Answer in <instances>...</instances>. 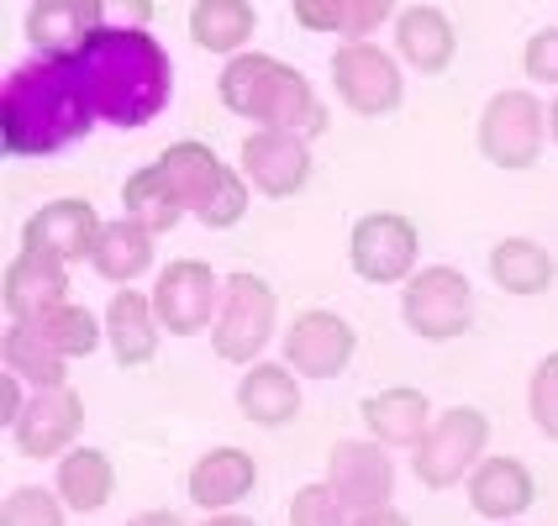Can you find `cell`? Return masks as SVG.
Returning <instances> with one entry per match:
<instances>
[{"label":"cell","instance_id":"cell-1","mask_svg":"<svg viewBox=\"0 0 558 526\" xmlns=\"http://www.w3.org/2000/svg\"><path fill=\"white\" fill-rule=\"evenodd\" d=\"M69 63H74V74H80V85H85L100 122L143 126L169 106L174 69H169V53L154 42L148 27L106 22V27L90 32V42Z\"/></svg>","mask_w":558,"mask_h":526},{"label":"cell","instance_id":"cell-2","mask_svg":"<svg viewBox=\"0 0 558 526\" xmlns=\"http://www.w3.org/2000/svg\"><path fill=\"white\" fill-rule=\"evenodd\" d=\"M90 122L95 106L69 59L27 63L0 90V148L16 158L59 154L74 137H85Z\"/></svg>","mask_w":558,"mask_h":526},{"label":"cell","instance_id":"cell-3","mask_svg":"<svg viewBox=\"0 0 558 526\" xmlns=\"http://www.w3.org/2000/svg\"><path fill=\"white\" fill-rule=\"evenodd\" d=\"M217 90L232 117H248L258 126H284V132H301V137L327 132V106L316 100L306 74L269 59V53H232Z\"/></svg>","mask_w":558,"mask_h":526},{"label":"cell","instance_id":"cell-4","mask_svg":"<svg viewBox=\"0 0 558 526\" xmlns=\"http://www.w3.org/2000/svg\"><path fill=\"white\" fill-rule=\"evenodd\" d=\"M158 163H163L169 185L180 189V200H185L211 232H227V227L243 221V211H248V185H243V174H232L206 143H174V148H163Z\"/></svg>","mask_w":558,"mask_h":526},{"label":"cell","instance_id":"cell-5","mask_svg":"<svg viewBox=\"0 0 558 526\" xmlns=\"http://www.w3.org/2000/svg\"><path fill=\"white\" fill-rule=\"evenodd\" d=\"M275 316L279 301L258 274L238 269V274L221 279V306L217 321H211V347H217L221 364H243V369L258 364L269 338H275Z\"/></svg>","mask_w":558,"mask_h":526},{"label":"cell","instance_id":"cell-6","mask_svg":"<svg viewBox=\"0 0 558 526\" xmlns=\"http://www.w3.org/2000/svg\"><path fill=\"white\" fill-rule=\"evenodd\" d=\"M490 442V416L474 405H453L433 421V432L416 448V479L427 490H453L480 468V453Z\"/></svg>","mask_w":558,"mask_h":526},{"label":"cell","instance_id":"cell-7","mask_svg":"<svg viewBox=\"0 0 558 526\" xmlns=\"http://www.w3.org/2000/svg\"><path fill=\"white\" fill-rule=\"evenodd\" d=\"M401 310H405V327H411L416 338L453 342L474 327V290H469V279L459 274V269L433 264V269L405 279Z\"/></svg>","mask_w":558,"mask_h":526},{"label":"cell","instance_id":"cell-8","mask_svg":"<svg viewBox=\"0 0 558 526\" xmlns=\"http://www.w3.org/2000/svg\"><path fill=\"white\" fill-rule=\"evenodd\" d=\"M548 137V111L532 90H500L480 117V154L496 169H532Z\"/></svg>","mask_w":558,"mask_h":526},{"label":"cell","instance_id":"cell-9","mask_svg":"<svg viewBox=\"0 0 558 526\" xmlns=\"http://www.w3.org/2000/svg\"><path fill=\"white\" fill-rule=\"evenodd\" d=\"M332 85H338L342 106L359 117H390L401 106V63L374 42H342L332 53Z\"/></svg>","mask_w":558,"mask_h":526},{"label":"cell","instance_id":"cell-10","mask_svg":"<svg viewBox=\"0 0 558 526\" xmlns=\"http://www.w3.org/2000/svg\"><path fill=\"white\" fill-rule=\"evenodd\" d=\"M348 264L369 284H401V279L416 274V227L396 211L359 217L353 237H348Z\"/></svg>","mask_w":558,"mask_h":526},{"label":"cell","instance_id":"cell-11","mask_svg":"<svg viewBox=\"0 0 558 526\" xmlns=\"http://www.w3.org/2000/svg\"><path fill=\"white\" fill-rule=\"evenodd\" d=\"M217 306H221V284L211 274V264H201V258L169 264L154 284V310L163 321V332H174V338H195L201 327H211Z\"/></svg>","mask_w":558,"mask_h":526},{"label":"cell","instance_id":"cell-12","mask_svg":"<svg viewBox=\"0 0 558 526\" xmlns=\"http://www.w3.org/2000/svg\"><path fill=\"white\" fill-rule=\"evenodd\" d=\"M359 353V332L338 310H301L284 332V364L301 379H338Z\"/></svg>","mask_w":558,"mask_h":526},{"label":"cell","instance_id":"cell-13","mask_svg":"<svg viewBox=\"0 0 558 526\" xmlns=\"http://www.w3.org/2000/svg\"><path fill=\"white\" fill-rule=\"evenodd\" d=\"M327 485L338 490V500L353 511V516L390 505V490H396V464H390V448H385V442H374V437H369V442L342 437L338 448H332V458H327Z\"/></svg>","mask_w":558,"mask_h":526},{"label":"cell","instance_id":"cell-14","mask_svg":"<svg viewBox=\"0 0 558 526\" xmlns=\"http://www.w3.org/2000/svg\"><path fill=\"white\" fill-rule=\"evenodd\" d=\"M311 137L284 132V126H258L253 137H243V169H248L253 189H264L269 200H290L301 195L311 180Z\"/></svg>","mask_w":558,"mask_h":526},{"label":"cell","instance_id":"cell-15","mask_svg":"<svg viewBox=\"0 0 558 526\" xmlns=\"http://www.w3.org/2000/svg\"><path fill=\"white\" fill-rule=\"evenodd\" d=\"M80 432H85V401L69 384H53L27 401L22 421H16V448H22V458H63Z\"/></svg>","mask_w":558,"mask_h":526},{"label":"cell","instance_id":"cell-16","mask_svg":"<svg viewBox=\"0 0 558 526\" xmlns=\"http://www.w3.org/2000/svg\"><path fill=\"white\" fill-rule=\"evenodd\" d=\"M106 221H95L90 200H48L43 211H32L27 227H22V248L32 253H53L63 264H80L95 253V237H100Z\"/></svg>","mask_w":558,"mask_h":526},{"label":"cell","instance_id":"cell-17","mask_svg":"<svg viewBox=\"0 0 558 526\" xmlns=\"http://www.w3.org/2000/svg\"><path fill=\"white\" fill-rule=\"evenodd\" d=\"M95 27H106V0H37L27 11V42L43 59H74Z\"/></svg>","mask_w":558,"mask_h":526},{"label":"cell","instance_id":"cell-18","mask_svg":"<svg viewBox=\"0 0 558 526\" xmlns=\"http://www.w3.org/2000/svg\"><path fill=\"white\" fill-rule=\"evenodd\" d=\"M63 295H69V264L53 258V253L22 248L16 264L0 279V301L11 310V321H32V316H43V310L63 306Z\"/></svg>","mask_w":558,"mask_h":526},{"label":"cell","instance_id":"cell-19","mask_svg":"<svg viewBox=\"0 0 558 526\" xmlns=\"http://www.w3.org/2000/svg\"><path fill=\"white\" fill-rule=\"evenodd\" d=\"M364 427L385 448H422V437L433 432V401L411 384H390L364 401Z\"/></svg>","mask_w":558,"mask_h":526},{"label":"cell","instance_id":"cell-20","mask_svg":"<svg viewBox=\"0 0 558 526\" xmlns=\"http://www.w3.org/2000/svg\"><path fill=\"white\" fill-rule=\"evenodd\" d=\"M158 332H163V321H158V310H154V295H137V290L111 295V306H106V342H111V353H117L122 369L154 364Z\"/></svg>","mask_w":558,"mask_h":526},{"label":"cell","instance_id":"cell-21","mask_svg":"<svg viewBox=\"0 0 558 526\" xmlns=\"http://www.w3.org/2000/svg\"><path fill=\"white\" fill-rule=\"evenodd\" d=\"M238 411L253 427H290L301 411V379L290 364H248L238 379Z\"/></svg>","mask_w":558,"mask_h":526},{"label":"cell","instance_id":"cell-22","mask_svg":"<svg viewBox=\"0 0 558 526\" xmlns=\"http://www.w3.org/2000/svg\"><path fill=\"white\" fill-rule=\"evenodd\" d=\"M537 485H532L527 464L517 458H480V468L469 474V505L485 516V522H517L532 505Z\"/></svg>","mask_w":558,"mask_h":526},{"label":"cell","instance_id":"cell-23","mask_svg":"<svg viewBox=\"0 0 558 526\" xmlns=\"http://www.w3.org/2000/svg\"><path fill=\"white\" fill-rule=\"evenodd\" d=\"M258 485V464L243 448H211L201 464L190 468V500L201 511H227Z\"/></svg>","mask_w":558,"mask_h":526},{"label":"cell","instance_id":"cell-24","mask_svg":"<svg viewBox=\"0 0 558 526\" xmlns=\"http://www.w3.org/2000/svg\"><path fill=\"white\" fill-rule=\"evenodd\" d=\"M396 48L411 69L422 74H442L453 63V27L437 5H405L396 16Z\"/></svg>","mask_w":558,"mask_h":526},{"label":"cell","instance_id":"cell-25","mask_svg":"<svg viewBox=\"0 0 558 526\" xmlns=\"http://www.w3.org/2000/svg\"><path fill=\"white\" fill-rule=\"evenodd\" d=\"M95 274L111 279V284H132L137 274H148V264H154V232L143 227V221H106L100 227V237H95V253H90Z\"/></svg>","mask_w":558,"mask_h":526},{"label":"cell","instance_id":"cell-26","mask_svg":"<svg viewBox=\"0 0 558 526\" xmlns=\"http://www.w3.org/2000/svg\"><path fill=\"white\" fill-rule=\"evenodd\" d=\"M111 490H117V468H111V458L100 448H69L59 458V496L69 511L95 516L111 500Z\"/></svg>","mask_w":558,"mask_h":526},{"label":"cell","instance_id":"cell-27","mask_svg":"<svg viewBox=\"0 0 558 526\" xmlns=\"http://www.w3.org/2000/svg\"><path fill=\"white\" fill-rule=\"evenodd\" d=\"M554 253L532 237H506L490 253V279H496L506 295H543L554 284Z\"/></svg>","mask_w":558,"mask_h":526},{"label":"cell","instance_id":"cell-28","mask_svg":"<svg viewBox=\"0 0 558 526\" xmlns=\"http://www.w3.org/2000/svg\"><path fill=\"white\" fill-rule=\"evenodd\" d=\"M122 206L132 221H143L148 232H169V227H180L190 206L180 200V189L169 185V174H163V163H148V169H137L132 180L122 185Z\"/></svg>","mask_w":558,"mask_h":526},{"label":"cell","instance_id":"cell-29","mask_svg":"<svg viewBox=\"0 0 558 526\" xmlns=\"http://www.w3.org/2000/svg\"><path fill=\"white\" fill-rule=\"evenodd\" d=\"M253 27H258V16L248 0H195V11H190V37L206 53H243Z\"/></svg>","mask_w":558,"mask_h":526},{"label":"cell","instance_id":"cell-30","mask_svg":"<svg viewBox=\"0 0 558 526\" xmlns=\"http://www.w3.org/2000/svg\"><path fill=\"white\" fill-rule=\"evenodd\" d=\"M5 369L22 374L37 390H53V384L69 379V358L32 321H11V332H5Z\"/></svg>","mask_w":558,"mask_h":526},{"label":"cell","instance_id":"cell-31","mask_svg":"<svg viewBox=\"0 0 558 526\" xmlns=\"http://www.w3.org/2000/svg\"><path fill=\"white\" fill-rule=\"evenodd\" d=\"M32 327L43 332V338L59 347L63 358H85L95 353V342H100V327H95V316L85 306H74V301H63V306L43 310V316H32Z\"/></svg>","mask_w":558,"mask_h":526},{"label":"cell","instance_id":"cell-32","mask_svg":"<svg viewBox=\"0 0 558 526\" xmlns=\"http://www.w3.org/2000/svg\"><path fill=\"white\" fill-rule=\"evenodd\" d=\"M63 496L53 490H37V485H22L11 490L5 505H0V526H63Z\"/></svg>","mask_w":558,"mask_h":526},{"label":"cell","instance_id":"cell-33","mask_svg":"<svg viewBox=\"0 0 558 526\" xmlns=\"http://www.w3.org/2000/svg\"><path fill=\"white\" fill-rule=\"evenodd\" d=\"M290 526H348V505L332 485H306L290 500Z\"/></svg>","mask_w":558,"mask_h":526},{"label":"cell","instance_id":"cell-34","mask_svg":"<svg viewBox=\"0 0 558 526\" xmlns=\"http://www.w3.org/2000/svg\"><path fill=\"white\" fill-rule=\"evenodd\" d=\"M527 405H532V421L537 432L558 442V353H548L537 374H532V390H527Z\"/></svg>","mask_w":558,"mask_h":526},{"label":"cell","instance_id":"cell-35","mask_svg":"<svg viewBox=\"0 0 558 526\" xmlns=\"http://www.w3.org/2000/svg\"><path fill=\"white\" fill-rule=\"evenodd\" d=\"M396 11V0H348V22H342V37L348 42H364L374 27H385Z\"/></svg>","mask_w":558,"mask_h":526},{"label":"cell","instance_id":"cell-36","mask_svg":"<svg viewBox=\"0 0 558 526\" xmlns=\"http://www.w3.org/2000/svg\"><path fill=\"white\" fill-rule=\"evenodd\" d=\"M527 79H537V85H558V27H543L527 42Z\"/></svg>","mask_w":558,"mask_h":526},{"label":"cell","instance_id":"cell-37","mask_svg":"<svg viewBox=\"0 0 558 526\" xmlns=\"http://www.w3.org/2000/svg\"><path fill=\"white\" fill-rule=\"evenodd\" d=\"M295 22L306 32H342L348 0H295Z\"/></svg>","mask_w":558,"mask_h":526},{"label":"cell","instance_id":"cell-38","mask_svg":"<svg viewBox=\"0 0 558 526\" xmlns=\"http://www.w3.org/2000/svg\"><path fill=\"white\" fill-rule=\"evenodd\" d=\"M22 384H27V379H22V374H0V421H5V427H16V421H22V411H27V405H22Z\"/></svg>","mask_w":558,"mask_h":526},{"label":"cell","instance_id":"cell-39","mask_svg":"<svg viewBox=\"0 0 558 526\" xmlns=\"http://www.w3.org/2000/svg\"><path fill=\"white\" fill-rule=\"evenodd\" d=\"M106 5H122V27H148V16H154V0H106Z\"/></svg>","mask_w":558,"mask_h":526},{"label":"cell","instance_id":"cell-40","mask_svg":"<svg viewBox=\"0 0 558 526\" xmlns=\"http://www.w3.org/2000/svg\"><path fill=\"white\" fill-rule=\"evenodd\" d=\"M353 526H411L401 516V511H390V505H379V511H364V516H359V522Z\"/></svg>","mask_w":558,"mask_h":526},{"label":"cell","instance_id":"cell-41","mask_svg":"<svg viewBox=\"0 0 558 526\" xmlns=\"http://www.w3.org/2000/svg\"><path fill=\"white\" fill-rule=\"evenodd\" d=\"M126 526H185V522H180V511H137Z\"/></svg>","mask_w":558,"mask_h":526},{"label":"cell","instance_id":"cell-42","mask_svg":"<svg viewBox=\"0 0 558 526\" xmlns=\"http://www.w3.org/2000/svg\"><path fill=\"white\" fill-rule=\"evenodd\" d=\"M206 526H258V522L238 516V511H211V516H206Z\"/></svg>","mask_w":558,"mask_h":526},{"label":"cell","instance_id":"cell-43","mask_svg":"<svg viewBox=\"0 0 558 526\" xmlns=\"http://www.w3.org/2000/svg\"><path fill=\"white\" fill-rule=\"evenodd\" d=\"M548 132H554V143H558V100L548 106Z\"/></svg>","mask_w":558,"mask_h":526},{"label":"cell","instance_id":"cell-44","mask_svg":"<svg viewBox=\"0 0 558 526\" xmlns=\"http://www.w3.org/2000/svg\"><path fill=\"white\" fill-rule=\"evenodd\" d=\"M500 526H517V522H500Z\"/></svg>","mask_w":558,"mask_h":526}]
</instances>
